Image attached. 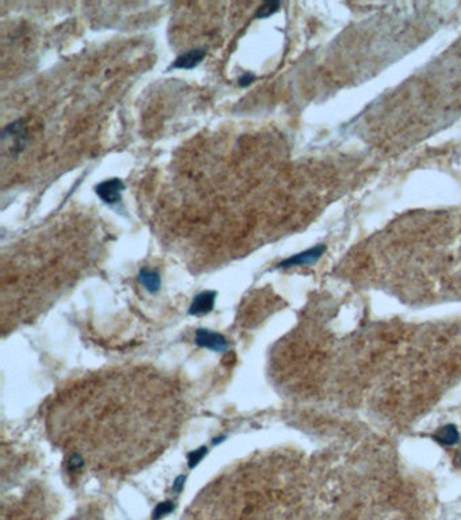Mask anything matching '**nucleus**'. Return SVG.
<instances>
[{"instance_id":"8","label":"nucleus","mask_w":461,"mask_h":520,"mask_svg":"<svg viewBox=\"0 0 461 520\" xmlns=\"http://www.w3.org/2000/svg\"><path fill=\"white\" fill-rule=\"evenodd\" d=\"M138 281L150 294H156L161 289V277L157 271L149 269H141L138 273Z\"/></svg>"},{"instance_id":"1","label":"nucleus","mask_w":461,"mask_h":520,"mask_svg":"<svg viewBox=\"0 0 461 520\" xmlns=\"http://www.w3.org/2000/svg\"><path fill=\"white\" fill-rule=\"evenodd\" d=\"M195 344L214 352H226L230 347V343L223 335L203 328L197 329L195 332Z\"/></svg>"},{"instance_id":"2","label":"nucleus","mask_w":461,"mask_h":520,"mask_svg":"<svg viewBox=\"0 0 461 520\" xmlns=\"http://www.w3.org/2000/svg\"><path fill=\"white\" fill-rule=\"evenodd\" d=\"M124 190V183L118 178L104 180L95 186V192L100 199L108 206H116L120 203L122 192Z\"/></svg>"},{"instance_id":"13","label":"nucleus","mask_w":461,"mask_h":520,"mask_svg":"<svg viewBox=\"0 0 461 520\" xmlns=\"http://www.w3.org/2000/svg\"><path fill=\"white\" fill-rule=\"evenodd\" d=\"M254 79H256V77H254L253 73H249V72L243 73L242 76H239L238 84L241 85V87H248V85H250L253 81H254Z\"/></svg>"},{"instance_id":"11","label":"nucleus","mask_w":461,"mask_h":520,"mask_svg":"<svg viewBox=\"0 0 461 520\" xmlns=\"http://www.w3.org/2000/svg\"><path fill=\"white\" fill-rule=\"evenodd\" d=\"M173 509H175V504L172 503V501H164V503L158 504L153 511V520H160L162 517H165Z\"/></svg>"},{"instance_id":"4","label":"nucleus","mask_w":461,"mask_h":520,"mask_svg":"<svg viewBox=\"0 0 461 520\" xmlns=\"http://www.w3.org/2000/svg\"><path fill=\"white\" fill-rule=\"evenodd\" d=\"M326 251L324 245H315V247L306 249L303 252H299L296 255L291 256L288 259H284L278 265V269H291V267H296V266H307L314 265L315 262L322 257V255Z\"/></svg>"},{"instance_id":"5","label":"nucleus","mask_w":461,"mask_h":520,"mask_svg":"<svg viewBox=\"0 0 461 520\" xmlns=\"http://www.w3.org/2000/svg\"><path fill=\"white\" fill-rule=\"evenodd\" d=\"M215 298H217V291H202V293L193 297L192 302H191L189 309H188V313L191 316L209 315L210 311L214 309Z\"/></svg>"},{"instance_id":"3","label":"nucleus","mask_w":461,"mask_h":520,"mask_svg":"<svg viewBox=\"0 0 461 520\" xmlns=\"http://www.w3.org/2000/svg\"><path fill=\"white\" fill-rule=\"evenodd\" d=\"M2 138H3V141L10 140L13 152H17V153L22 152L26 142H27V126H26L25 121L18 120L13 124L7 125L3 129Z\"/></svg>"},{"instance_id":"6","label":"nucleus","mask_w":461,"mask_h":520,"mask_svg":"<svg viewBox=\"0 0 461 520\" xmlns=\"http://www.w3.org/2000/svg\"><path fill=\"white\" fill-rule=\"evenodd\" d=\"M206 50L205 49H191L180 55L172 64L171 68L175 69H192L201 64L205 60Z\"/></svg>"},{"instance_id":"16","label":"nucleus","mask_w":461,"mask_h":520,"mask_svg":"<svg viewBox=\"0 0 461 520\" xmlns=\"http://www.w3.org/2000/svg\"><path fill=\"white\" fill-rule=\"evenodd\" d=\"M226 439V436L222 435V436H218V438H215V439L213 440V444H219V443H222L223 440Z\"/></svg>"},{"instance_id":"9","label":"nucleus","mask_w":461,"mask_h":520,"mask_svg":"<svg viewBox=\"0 0 461 520\" xmlns=\"http://www.w3.org/2000/svg\"><path fill=\"white\" fill-rule=\"evenodd\" d=\"M279 9H280V3L279 2H265L256 10L254 18H257V19L269 18L271 15H274L276 11H279Z\"/></svg>"},{"instance_id":"15","label":"nucleus","mask_w":461,"mask_h":520,"mask_svg":"<svg viewBox=\"0 0 461 520\" xmlns=\"http://www.w3.org/2000/svg\"><path fill=\"white\" fill-rule=\"evenodd\" d=\"M454 465L458 466V467H461V448L457 451V455L456 458H454Z\"/></svg>"},{"instance_id":"10","label":"nucleus","mask_w":461,"mask_h":520,"mask_svg":"<svg viewBox=\"0 0 461 520\" xmlns=\"http://www.w3.org/2000/svg\"><path fill=\"white\" fill-rule=\"evenodd\" d=\"M207 452H209V450H207L206 446H202V447L196 448V450H193V451L189 452V454H188V459H187L188 467H189V469L196 467V466L201 463L202 460H203V458H205Z\"/></svg>"},{"instance_id":"12","label":"nucleus","mask_w":461,"mask_h":520,"mask_svg":"<svg viewBox=\"0 0 461 520\" xmlns=\"http://www.w3.org/2000/svg\"><path fill=\"white\" fill-rule=\"evenodd\" d=\"M86 466V459L84 456L79 454V452H75L72 455L68 458V467L69 470H80L81 467Z\"/></svg>"},{"instance_id":"7","label":"nucleus","mask_w":461,"mask_h":520,"mask_svg":"<svg viewBox=\"0 0 461 520\" xmlns=\"http://www.w3.org/2000/svg\"><path fill=\"white\" fill-rule=\"evenodd\" d=\"M433 440L438 443L442 447H450V446H454V444L458 443L460 440V434H458V430L454 424H445L441 428L431 435Z\"/></svg>"},{"instance_id":"14","label":"nucleus","mask_w":461,"mask_h":520,"mask_svg":"<svg viewBox=\"0 0 461 520\" xmlns=\"http://www.w3.org/2000/svg\"><path fill=\"white\" fill-rule=\"evenodd\" d=\"M185 481H187V477L185 476H179V477H176L175 478V481H173V485H172V489L175 490V492H181L184 488V485H185Z\"/></svg>"}]
</instances>
